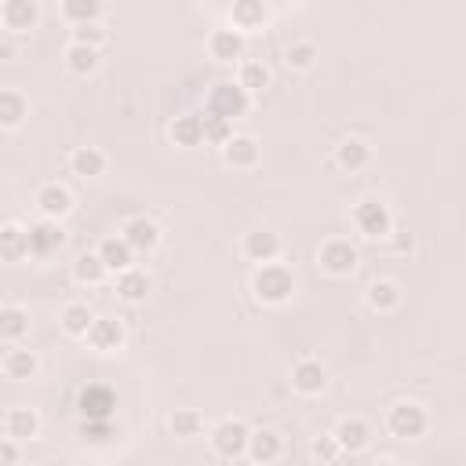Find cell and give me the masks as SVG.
Here are the masks:
<instances>
[{
    "instance_id": "obj_1",
    "label": "cell",
    "mask_w": 466,
    "mask_h": 466,
    "mask_svg": "<svg viewBox=\"0 0 466 466\" xmlns=\"http://www.w3.org/2000/svg\"><path fill=\"white\" fill-rule=\"evenodd\" d=\"M251 292H255V299L266 303V306H281V303H288V299L296 296V277H292V270L281 266V262H266V266H259L255 277H251Z\"/></svg>"
},
{
    "instance_id": "obj_2",
    "label": "cell",
    "mask_w": 466,
    "mask_h": 466,
    "mask_svg": "<svg viewBox=\"0 0 466 466\" xmlns=\"http://www.w3.org/2000/svg\"><path fill=\"white\" fill-rule=\"evenodd\" d=\"M350 219H353L357 233H364L371 241H376V237H394V215H390V208L379 197H361L353 205Z\"/></svg>"
},
{
    "instance_id": "obj_3",
    "label": "cell",
    "mask_w": 466,
    "mask_h": 466,
    "mask_svg": "<svg viewBox=\"0 0 466 466\" xmlns=\"http://www.w3.org/2000/svg\"><path fill=\"white\" fill-rule=\"evenodd\" d=\"M251 110V96L237 84V80H219L212 91H208V114L215 117H226L230 124L237 117H244Z\"/></svg>"
},
{
    "instance_id": "obj_4",
    "label": "cell",
    "mask_w": 466,
    "mask_h": 466,
    "mask_svg": "<svg viewBox=\"0 0 466 466\" xmlns=\"http://www.w3.org/2000/svg\"><path fill=\"white\" fill-rule=\"evenodd\" d=\"M387 430L401 441H416L430 430V416L419 401H397L390 412H387Z\"/></svg>"
},
{
    "instance_id": "obj_5",
    "label": "cell",
    "mask_w": 466,
    "mask_h": 466,
    "mask_svg": "<svg viewBox=\"0 0 466 466\" xmlns=\"http://www.w3.org/2000/svg\"><path fill=\"white\" fill-rule=\"evenodd\" d=\"M317 262H321V270L328 273V277H350L353 270H357V262H361V255H357V248L350 244V241H324L321 244V251H317Z\"/></svg>"
},
{
    "instance_id": "obj_6",
    "label": "cell",
    "mask_w": 466,
    "mask_h": 466,
    "mask_svg": "<svg viewBox=\"0 0 466 466\" xmlns=\"http://www.w3.org/2000/svg\"><path fill=\"white\" fill-rule=\"evenodd\" d=\"M248 441H251V430H248V423H241V419H223V423L212 430V448H215L223 459L248 455Z\"/></svg>"
},
{
    "instance_id": "obj_7",
    "label": "cell",
    "mask_w": 466,
    "mask_h": 466,
    "mask_svg": "<svg viewBox=\"0 0 466 466\" xmlns=\"http://www.w3.org/2000/svg\"><path fill=\"white\" fill-rule=\"evenodd\" d=\"M37 23H41L37 0H5V5H0V26L8 33H30Z\"/></svg>"
},
{
    "instance_id": "obj_8",
    "label": "cell",
    "mask_w": 466,
    "mask_h": 466,
    "mask_svg": "<svg viewBox=\"0 0 466 466\" xmlns=\"http://www.w3.org/2000/svg\"><path fill=\"white\" fill-rule=\"evenodd\" d=\"M244 48H248V41L237 26H215L208 33V55L215 62H237V59H244Z\"/></svg>"
},
{
    "instance_id": "obj_9",
    "label": "cell",
    "mask_w": 466,
    "mask_h": 466,
    "mask_svg": "<svg viewBox=\"0 0 466 466\" xmlns=\"http://www.w3.org/2000/svg\"><path fill=\"white\" fill-rule=\"evenodd\" d=\"M37 212H41L44 219L59 223V219H66V215L73 212V194L66 190L62 182H44L41 190H37Z\"/></svg>"
},
{
    "instance_id": "obj_10",
    "label": "cell",
    "mask_w": 466,
    "mask_h": 466,
    "mask_svg": "<svg viewBox=\"0 0 466 466\" xmlns=\"http://www.w3.org/2000/svg\"><path fill=\"white\" fill-rule=\"evenodd\" d=\"M292 387H296L303 397H317V394H324V387H328V371H324V364H321V361H314V357L299 361V364L292 368Z\"/></svg>"
},
{
    "instance_id": "obj_11",
    "label": "cell",
    "mask_w": 466,
    "mask_h": 466,
    "mask_svg": "<svg viewBox=\"0 0 466 466\" xmlns=\"http://www.w3.org/2000/svg\"><path fill=\"white\" fill-rule=\"evenodd\" d=\"M77 408H80V416H84V419H114L117 397H114V390H110V387H99V383H96V387L80 390Z\"/></svg>"
},
{
    "instance_id": "obj_12",
    "label": "cell",
    "mask_w": 466,
    "mask_h": 466,
    "mask_svg": "<svg viewBox=\"0 0 466 466\" xmlns=\"http://www.w3.org/2000/svg\"><path fill=\"white\" fill-rule=\"evenodd\" d=\"M0 368H5L8 379L26 383V379H33L37 371H41V357H37L33 350H26V346H8V353H5V361H0Z\"/></svg>"
},
{
    "instance_id": "obj_13",
    "label": "cell",
    "mask_w": 466,
    "mask_h": 466,
    "mask_svg": "<svg viewBox=\"0 0 466 466\" xmlns=\"http://www.w3.org/2000/svg\"><path fill=\"white\" fill-rule=\"evenodd\" d=\"M168 135H171V142L182 146V150H194V146L208 142V139H205V114H182V117H175L171 128H168Z\"/></svg>"
},
{
    "instance_id": "obj_14",
    "label": "cell",
    "mask_w": 466,
    "mask_h": 466,
    "mask_svg": "<svg viewBox=\"0 0 466 466\" xmlns=\"http://www.w3.org/2000/svg\"><path fill=\"white\" fill-rule=\"evenodd\" d=\"M281 237H277L273 230H251L248 237H244V255L251 259V262H259V266H266V262H277V255H281Z\"/></svg>"
},
{
    "instance_id": "obj_15",
    "label": "cell",
    "mask_w": 466,
    "mask_h": 466,
    "mask_svg": "<svg viewBox=\"0 0 466 466\" xmlns=\"http://www.w3.org/2000/svg\"><path fill=\"white\" fill-rule=\"evenodd\" d=\"M259 139L255 135H233L226 146H223V160L230 164V168H237V171H248V168H255L259 164Z\"/></svg>"
},
{
    "instance_id": "obj_16",
    "label": "cell",
    "mask_w": 466,
    "mask_h": 466,
    "mask_svg": "<svg viewBox=\"0 0 466 466\" xmlns=\"http://www.w3.org/2000/svg\"><path fill=\"white\" fill-rule=\"evenodd\" d=\"M62 244H66V233H62V226H59V223L41 219V223H33V226H30V255L48 259V255H51V251H59Z\"/></svg>"
},
{
    "instance_id": "obj_17",
    "label": "cell",
    "mask_w": 466,
    "mask_h": 466,
    "mask_svg": "<svg viewBox=\"0 0 466 466\" xmlns=\"http://www.w3.org/2000/svg\"><path fill=\"white\" fill-rule=\"evenodd\" d=\"M364 299H368V306L376 310V314H394V310L401 306L405 292H401V285H397V281H390V277H379V281H371V285H368Z\"/></svg>"
},
{
    "instance_id": "obj_18",
    "label": "cell",
    "mask_w": 466,
    "mask_h": 466,
    "mask_svg": "<svg viewBox=\"0 0 466 466\" xmlns=\"http://www.w3.org/2000/svg\"><path fill=\"white\" fill-rule=\"evenodd\" d=\"M281 452H285V441H281V434L277 430H251V441H248V455H251V462H259V466H270V462H277L281 459Z\"/></svg>"
},
{
    "instance_id": "obj_19",
    "label": "cell",
    "mask_w": 466,
    "mask_h": 466,
    "mask_svg": "<svg viewBox=\"0 0 466 466\" xmlns=\"http://www.w3.org/2000/svg\"><path fill=\"white\" fill-rule=\"evenodd\" d=\"M121 237L132 244V251H153V248L160 244V226H157L153 219L139 215V219H128V223H124Z\"/></svg>"
},
{
    "instance_id": "obj_20",
    "label": "cell",
    "mask_w": 466,
    "mask_h": 466,
    "mask_svg": "<svg viewBox=\"0 0 466 466\" xmlns=\"http://www.w3.org/2000/svg\"><path fill=\"white\" fill-rule=\"evenodd\" d=\"M26 117H30V99L23 96V91L19 87L0 91V124H5V132H15Z\"/></svg>"
},
{
    "instance_id": "obj_21",
    "label": "cell",
    "mask_w": 466,
    "mask_h": 466,
    "mask_svg": "<svg viewBox=\"0 0 466 466\" xmlns=\"http://www.w3.org/2000/svg\"><path fill=\"white\" fill-rule=\"evenodd\" d=\"M121 343H124L121 321H114V317H96V324H91V332H87V346L99 350V353H110V350H121Z\"/></svg>"
},
{
    "instance_id": "obj_22",
    "label": "cell",
    "mask_w": 466,
    "mask_h": 466,
    "mask_svg": "<svg viewBox=\"0 0 466 466\" xmlns=\"http://www.w3.org/2000/svg\"><path fill=\"white\" fill-rule=\"evenodd\" d=\"M150 292H153V281H150V273H146V270L132 266V270L117 273V296H121L124 303H146V296H150Z\"/></svg>"
},
{
    "instance_id": "obj_23",
    "label": "cell",
    "mask_w": 466,
    "mask_h": 466,
    "mask_svg": "<svg viewBox=\"0 0 466 466\" xmlns=\"http://www.w3.org/2000/svg\"><path fill=\"white\" fill-rule=\"evenodd\" d=\"M41 430V416L33 408H8L5 412V437L12 441H33Z\"/></svg>"
},
{
    "instance_id": "obj_24",
    "label": "cell",
    "mask_w": 466,
    "mask_h": 466,
    "mask_svg": "<svg viewBox=\"0 0 466 466\" xmlns=\"http://www.w3.org/2000/svg\"><path fill=\"white\" fill-rule=\"evenodd\" d=\"M106 153L99 150V146H80V150H73V157H69V168H73V175H80V178H103L106 175Z\"/></svg>"
},
{
    "instance_id": "obj_25",
    "label": "cell",
    "mask_w": 466,
    "mask_h": 466,
    "mask_svg": "<svg viewBox=\"0 0 466 466\" xmlns=\"http://www.w3.org/2000/svg\"><path fill=\"white\" fill-rule=\"evenodd\" d=\"M0 255L5 262H19L30 255V230L19 223H5L0 226Z\"/></svg>"
},
{
    "instance_id": "obj_26",
    "label": "cell",
    "mask_w": 466,
    "mask_h": 466,
    "mask_svg": "<svg viewBox=\"0 0 466 466\" xmlns=\"http://www.w3.org/2000/svg\"><path fill=\"white\" fill-rule=\"evenodd\" d=\"M335 164L343 168V171H364L368 164H371V146L364 142V139H343L339 146H335Z\"/></svg>"
},
{
    "instance_id": "obj_27",
    "label": "cell",
    "mask_w": 466,
    "mask_h": 466,
    "mask_svg": "<svg viewBox=\"0 0 466 466\" xmlns=\"http://www.w3.org/2000/svg\"><path fill=\"white\" fill-rule=\"evenodd\" d=\"M62 59H66V69H69V73H77V77H91V73L99 69V62H103V51H99V48H87V44L69 41Z\"/></svg>"
},
{
    "instance_id": "obj_28",
    "label": "cell",
    "mask_w": 466,
    "mask_h": 466,
    "mask_svg": "<svg viewBox=\"0 0 466 466\" xmlns=\"http://www.w3.org/2000/svg\"><path fill=\"white\" fill-rule=\"evenodd\" d=\"M26 332H30V310H23V306H15V303L0 306V339H5L8 346H15Z\"/></svg>"
},
{
    "instance_id": "obj_29",
    "label": "cell",
    "mask_w": 466,
    "mask_h": 466,
    "mask_svg": "<svg viewBox=\"0 0 466 466\" xmlns=\"http://www.w3.org/2000/svg\"><path fill=\"white\" fill-rule=\"evenodd\" d=\"M335 441H339L343 452H364L368 441H371V426H368L364 419L350 416V419H343V423L335 426Z\"/></svg>"
},
{
    "instance_id": "obj_30",
    "label": "cell",
    "mask_w": 466,
    "mask_h": 466,
    "mask_svg": "<svg viewBox=\"0 0 466 466\" xmlns=\"http://www.w3.org/2000/svg\"><path fill=\"white\" fill-rule=\"evenodd\" d=\"M270 19V12H266V5L262 0H237V5L230 8V26H237L241 33H248V30H262V23Z\"/></svg>"
},
{
    "instance_id": "obj_31",
    "label": "cell",
    "mask_w": 466,
    "mask_h": 466,
    "mask_svg": "<svg viewBox=\"0 0 466 466\" xmlns=\"http://www.w3.org/2000/svg\"><path fill=\"white\" fill-rule=\"evenodd\" d=\"M99 255H103V262H106L110 273H124V270L135 266V251H132V244L124 237H106L99 244Z\"/></svg>"
},
{
    "instance_id": "obj_32",
    "label": "cell",
    "mask_w": 466,
    "mask_h": 466,
    "mask_svg": "<svg viewBox=\"0 0 466 466\" xmlns=\"http://www.w3.org/2000/svg\"><path fill=\"white\" fill-rule=\"evenodd\" d=\"M103 12L106 8L99 5V0H62V5H59V15L66 23H73V30L77 26H87V23H99Z\"/></svg>"
},
{
    "instance_id": "obj_33",
    "label": "cell",
    "mask_w": 466,
    "mask_h": 466,
    "mask_svg": "<svg viewBox=\"0 0 466 466\" xmlns=\"http://www.w3.org/2000/svg\"><path fill=\"white\" fill-rule=\"evenodd\" d=\"M106 262H103V255L99 251H80L77 259H73V277L80 285H103L106 281Z\"/></svg>"
},
{
    "instance_id": "obj_34",
    "label": "cell",
    "mask_w": 466,
    "mask_h": 466,
    "mask_svg": "<svg viewBox=\"0 0 466 466\" xmlns=\"http://www.w3.org/2000/svg\"><path fill=\"white\" fill-rule=\"evenodd\" d=\"M59 321H62V332H66V335H73V339H87L91 324H96V314H91L84 303H69V306H62Z\"/></svg>"
},
{
    "instance_id": "obj_35",
    "label": "cell",
    "mask_w": 466,
    "mask_h": 466,
    "mask_svg": "<svg viewBox=\"0 0 466 466\" xmlns=\"http://www.w3.org/2000/svg\"><path fill=\"white\" fill-rule=\"evenodd\" d=\"M168 430H171L175 437H197V434L205 430V416H201L197 408H175V412L168 416Z\"/></svg>"
},
{
    "instance_id": "obj_36",
    "label": "cell",
    "mask_w": 466,
    "mask_h": 466,
    "mask_svg": "<svg viewBox=\"0 0 466 466\" xmlns=\"http://www.w3.org/2000/svg\"><path fill=\"white\" fill-rule=\"evenodd\" d=\"M237 84L248 91V96H255V91L270 87V69H266V62L244 59V62H241V69H237Z\"/></svg>"
},
{
    "instance_id": "obj_37",
    "label": "cell",
    "mask_w": 466,
    "mask_h": 466,
    "mask_svg": "<svg viewBox=\"0 0 466 466\" xmlns=\"http://www.w3.org/2000/svg\"><path fill=\"white\" fill-rule=\"evenodd\" d=\"M285 62H288V69H299V73L314 69V62H317V44H314V41H292V44L285 48Z\"/></svg>"
},
{
    "instance_id": "obj_38",
    "label": "cell",
    "mask_w": 466,
    "mask_h": 466,
    "mask_svg": "<svg viewBox=\"0 0 466 466\" xmlns=\"http://www.w3.org/2000/svg\"><path fill=\"white\" fill-rule=\"evenodd\" d=\"M80 437L87 444H110L117 434H114V419H84L80 423Z\"/></svg>"
},
{
    "instance_id": "obj_39",
    "label": "cell",
    "mask_w": 466,
    "mask_h": 466,
    "mask_svg": "<svg viewBox=\"0 0 466 466\" xmlns=\"http://www.w3.org/2000/svg\"><path fill=\"white\" fill-rule=\"evenodd\" d=\"M237 132H233V124L226 121V117H215V114H205V139L212 142V146H226L230 139H233Z\"/></svg>"
},
{
    "instance_id": "obj_40",
    "label": "cell",
    "mask_w": 466,
    "mask_h": 466,
    "mask_svg": "<svg viewBox=\"0 0 466 466\" xmlns=\"http://www.w3.org/2000/svg\"><path fill=\"white\" fill-rule=\"evenodd\" d=\"M73 41L103 51V44L110 41V33H106V26H103V23H87V26H77V30H73Z\"/></svg>"
},
{
    "instance_id": "obj_41",
    "label": "cell",
    "mask_w": 466,
    "mask_h": 466,
    "mask_svg": "<svg viewBox=\"0 0 466 466\" xmlns=\"http://www.w3.org/2000/svg\"><path fill=\"white\" fill-rule=\"evenodd\" d=\"M310 452H314V459H321V462H335V459L343 455V448H339L335 434H324V437H317V441L310 444Z\"/></svg>"
},
{
    "instance_id": "obj_42",
    "label": "cell",
    "mask_w": 466,
    "mask_h": 466,
    "mask_svg": "<svg viewBox=\"0 0 466 466\" xmlns=\"http://www.w3.org/2000/svg\"><path fill=\"white\" fill-rule=\"evenodd\" d=\"M0 466H19V441L12 437L0 441Z\"/></svg>"
},
{
    "instance_id": "obj_43",
    "label": "cell",
    "mask_w": 466,
    "mask_h": 466,
    "mask_svg": "<svg viewBox=\"0 0 466 466\" xmlns=\"http://www.w3.org/2000/svg\"><path fill=\"white\" fill-rule=\"evenodd\" d=\"M394 251H412V233H394Z\"/></svg>"
},
{
    "instance_id": "obj_44",
    "label": "cell",
    "mask_w": 466,
    "mask_h": 466,
    "mask_svg": "<svg viewBox=\"0 0 466 466\" xmlns=\"http://www.w3.org/2000/svg\"><path fill=\"white\" fill-rule=\"evenodd\" d=\"M12 51H15L12 41H0V59H12Z\"/></svg>"
},
{
    "instance_id": "obj_45",
    "label": "cell",
    "mask_w": 466,
    "mask_h": 466,
    "mask_svg": "<svg viewBox=\"0 0 466 466\" xmlns=\"http://www.w3.org/2000/svg\"><path fill=\"white\" fill-rule=\"evenodd\" d=\"M371 466H397V462H394V459H376Z\"/></svg>"
},
{
    "instance_id": "obj_46",
    "label": "cell",
    "mask_w": 466,
    "mask_h": 466,
    "mask_svg": "<svg viewBox=\"0 0 466 466\" xmlns=\"http://www.w3.org/2000/svg\"><path fill=\"white\" fill-rule=\"evenodd\" d=\"M48 466H73V462H66V459H55V462H48Z\"/></svg>"
}]
</instances>
